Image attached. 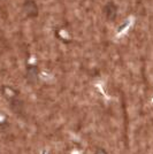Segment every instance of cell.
<instances>
[{"label": "cell", "instance_id": "6da1fadb", "mask_svg": "<svg viewBox=\"0 0 153 154\" xmlns=\"http://www.w3.org/2000/svg\"><path fill=\"white\" fill-rule=\"evenodd\" d=\"M24 12L28 16H30V17H33V16H37V14H38V7L36 5V2L33 1V0H27L26 2H24Z\"/></svg>", "mask_w": 153, "mask_h": 154}, {"label": "cell", "instance_id": "3957f363", "mask_svg": "<svg viewBox=\"0 0 153 154\" xmlns=\"http://www.w3.org/2000/svg\"><path fill=\"white\" fill-rule=\"evenodd\" d=\"M95 154H107V152H106L104 148L99 147V148H97V151H96V153Z\"/></svg>", "mask_w": 153, "mask_h": 154}, {"label": "cell", "instance_id": "7a4b0ae2", "mask_svg": "<svg viewBox=\"0 0 153 154\" xmlns=\"http://www.w3.org/2000/svg\"><path fill=\"white\" fill-rule=\"evenodd\" d=\"M105 12H106V17L109 20H113L115 19V16H116V12H117V8L115 6L113 2H109L106 5L105 7Z\"/></svg>", "mask_w": 153, "mask_h": 154}]
</instances>
